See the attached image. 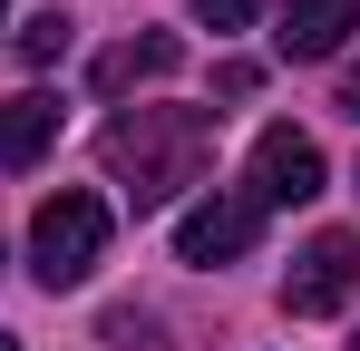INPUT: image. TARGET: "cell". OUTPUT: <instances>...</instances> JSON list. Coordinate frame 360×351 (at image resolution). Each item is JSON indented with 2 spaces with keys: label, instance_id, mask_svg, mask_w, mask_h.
I'll return each mask as SVG.
<instances>
[{
  "label": "cell",
  "instance_id": "1",
  "mask_svg": "<svg viewBox=\"0 0 360 351\" xmlns=\"http://www.w3.org/2000/svg\"><path fill=\"white\" fill-rule=\"evenodd\" d=\"M98 156H108V176L127 185V205L156 215V205H176L185 185L205 176L214 117H205V108H117L108 137H98Z\"/></svg>",
  "mask_w": 360,
  "mask_h": 351
},
{
  "label": "cell",
  "instance_id": "2",
  "mask_svg": "<svg viewBox=\"0 0 360 351\" xmlns=\"http://www.w3.org/2000/svg\"><path fill=\"white\" fill-rule=\"evenodd\" d=\"M98 254H108V205H98L88 185H59V195L30 215V273L49 292H78L98 273Z\"/></svg>",
  "mask_w": 360,
  "mask_h": 351
},
{
  "label": "cell",
  "instance_id": "3",
  "mask_svg": "<svg viewBox=\"0 0 360 351\" xmlns=\"http://www.w3.org/2000/svg\"><path fill=\"white\" fill-rule=\"evenodd\" d=\"M351 283H360V234H311L292 254V273H283V312H341L351 302Z\"/></svg>",
  "mask_w": 360,
  "mask_h": 351
},
{
  "label": "cell",
  "instance_id": "4",
  "mask_svg": "<svg viewBox=\"0 0 360 351\" xmlns=\"http://www.w3.org/2000/svg\"><path fill=\"white\" fill-rule=\"evenodd\" d=\"M253 234H263V205L253 195H205V205H185V225H176V264L214 273V264H234Z\"/></svg>",
  "mask_w": 360,
  "mask_h": 351
},
{
  "label": "cell",
  "instance_id": "5",
  "mask_svg": "<svg viewBox=\"0 0 360 351\" xmlns=\"http://www.w3.org/2000/svg\"><path fill=\"white\" fill-rule=\"evenodd\" d=\"M321 195V147L302 127H263L253 137V205H311Z\"/></svg>",
  "mask_w": 360,
  "mask_h": 351
},
{
  "label": "cell",
  "instance_id": "6",
  "mask_svg": "<svg viewBox=\"0 0 360 351\" xmlns=\"http://www.w3.org/2000/svg\"><path fill=\"white\" fill-rule=\"evenodd\" d=\"M351 30H360V0H283L273 49L283 58H331V49H351Z\"/></svg>",
  "mask_w": 360,
  "mask_h": 351
},
{
  "label": "cell",
  "instance_id": "7",
  "mask_svg": "<svg viewBox=\"0 0 360 351\" xmlns=\"http://www.w3.org/2000/svg\"><path fill=\"white\" fill-rule=\"evenodd\" d=\"M59 147V98L49 88H20V98H0V166L20 176V166H39Z\"/></svg>",
  "mask_w": 360,
  "mask_h": 351
},
{
  "label": "cell",
  "instance_id": "8",
  "mask_svg": "<svg viewBox=\"0 0 360 351\" xmlns=\"http://www.w3.org/2000/svg\"><path fill=\"white\" fill-rule=\"evenodd\" d=\"M176 39H166V30H146V39H117V49H98V68H88V78H98V98H127V88H146V78H176Z\"/></svg>",
  "mask_w": 360,
  "mask_h": 351
},
{
  "label": "cell",
  "instance_id": "9",
  "mask_svg": "<svg viewBox=\"0 0 360 351\" xmlns=\"http://www.w3.org/2000/svg\"><path fill=\"white\" fill-rule=\"evenodd\" d=\"M20 58H30V68H59L68 58V10H39V20L20 30Z\"/></svg>",
  "mask_w": 360,
  "mask_h": 351
},
{
  "label": "cell",
  "instance_id": "10",
  "mask_svg": "<svg viewBox=\"0 0 360 351\" xmlns=\"http://www.w3.org/2000/svg\"><path fill=\"white\" fill-rule=\"evenodd\" d=\"M108 342L117 351H166L156 342V312H108Z\"/></svg>",
  "mask_w": 360,
  "mask_h": 351
},
{
  "label": "cell",
  "instance_id": "11",
  "mask_svg": "<svg viewBox=\"0 0 360 351\" xmlns=\"http://www.w3.org/2000/svg\"><path fill=\"white\" fill-rule=\"evenodd\" d=\"M195 20L205 30H243V20H263V0H195Z\"/></svg>",
  "mask_w": 360,
  "mask_h": 351
},
{
  "label": "cell",
  "instance_id": "12",
  "mask_svg": "<svg viewBox=\"0 0 360 351\" xmlns=\"http://www.w3.org/2000/svg\"><path fill=\"white\" fill-rule=\"evenodd\" d=\"M253 88H263L253 58H224V68H214V98H253Z\"/></svg>",
  "mask_w": 360,
  "mask_h": 351
},
{
  "label": "cell",
  "instance_id": "13",
  "mask_svg": "<svg viewBox=\"0 0 360 351\" xmlns=\"http://www.w3.org/2000/svg\"><path fill=\"white\" fill-rule=\"evenodd\" d=\"M341 117H360V58H351V78H341Z\"/></svg>",
  "mask_w": 360,
  "mask_h": 351
},
{
  "label": "cell",
  "instance_id": "14",
  "mask_svg": "<svg viewBox=\"0 0 360 351\" xmlns=\"http://www.w3.org/2000/svg\"><path fill=\"white\" fill-rule=\"evenodd\" d=\"M0 351H20V342H10V332H0Z\"/></svg>",
  "mask_w": 360,
  "mask_h": 351
},
{
  "label": "cell",
  "instance_id": "15",
  "mask_svg": "<svg viewBox=\"0 0 360 351\" xmlns=\"http://www.w3.org/2000/svg\"><path fill=\"white\" fill-rule=\"evenodd\" d=\"M0 20H10V0H0Z\"/></svg>",
  "mask_w": 360,
  "mask_h": 351
},
{
  "label": "cell",
  "instance_id": "16",
  "mask_svg": "<svg viewBox=\"0 0 360 351\" xmlns=\"http://www.w3.org/2000/svg\"><path fill=\"white\" fill-rule=\"evenodd\" d=\"M0 264H10V254H0Z\"/></svg>",
  "mask_w": 360,
  "mask_h": 351
},
{
  "label": "cell",
  "instance_id": "17",
  "mask_svg": "<svg viewBox=\"0 0 360 351\" xmlns=\"http://www.w3.org/2000/svg\"><path fill=\"white\" fill-rule=\"evenodd\" d=\"M351 351H360V342H351Z\"/></svg>",
  "mask_w": 360,
  "mask_h": 351
}]
</instances>
